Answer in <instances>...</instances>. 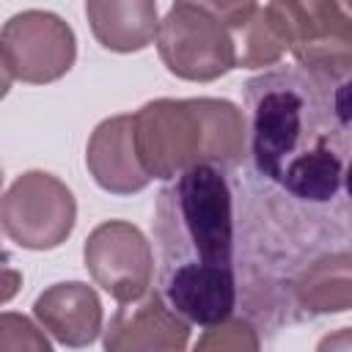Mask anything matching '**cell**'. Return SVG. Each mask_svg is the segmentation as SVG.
I'll use <instances>...</instances> for the list:
<instances>
[{
    "label": "cell",
    "mask_w": 352,
    "mask_h": 352,
    "mask_svg": "<svg viewBox=\"0 0 352 352\" xmlns=\"http://www.w3.org/2000/svg\"><path fill=\"white\" fill-rule=\"evenodd\" d=\"M248 209L264 220L258 316L289 319L286 280L311 253L352 245V74L272 66L245 82Z\"/></svg>",
    "instance_id": "obj_1"
},
{
    "label": "cell",
    "mask_w": 352,
    "mask_h": 352,
    "mask_svg": "<svg viewBox=\"0 0 352 352\" xmlns=\"http://www.w3.org/2000/svg\"><path fill=\"white\" fill-rule=\"evenodd\" d=\"M231 170L195 165L170 179L154 206L160 292L198 327L236 314L242 261L236 258V198Z\"/></svg>",
    "instance_id": "obj_2"
},
{
    "label": "cell",
    "mask_w": 352,
    "mask_h": 352,
    "mask_svg": "<svg viewBox=\"0 0 352 352\" xmlns=\"http://www.w3.org/2000/svg\"><path fill=\"white\" fill-rule=\"evenodd\" d=\"M135 140L151 179L170 182L195 165L234 173L248 157V116L228 99H154L135 113Z\"/></svg>",
    "instance_id": "obj_3"
},
{
    "label": "cell",
    "mask_w": 352,
    "mask_h": 352,
    "mask_svg": "<svg viewBox=\"0 0 352 352\" xmlns=\"http://www.w3.org/2000/svg\"><path fill=\"white\" fill-rule=\"evenodd\" d=\"M267 11L300 69L352 74V16L341 0H270Z\"/></svg>",
    "instance_id": "obj_4"
},
{
    "label": "cell",
    "mask_w": 352,
    "mask_h": 352,
    "mask_svg": "<svg viewBox=\"0 0 352 352\" xmlns=\"http://www.w3.org/2000/svg\"><path fill=\"white\" fill-rule=\"evenodd\" d=\"M0 223L14 245L52 250L69 239L77 223V201L58 176L47 170H25L3 192Z\"/></svg>",
    "instance_id": "obj_5"
},
{
    "label": "cell",
    "mask_w": 352,
    "mask_h": 352,
    "mask_svg": "<svg viewBox=\"0 0 352 352\" xmlns=\"http://www.w3.org/2000/svg\"><path fill=\"white\" fill-rule=\"evenodd\" d=\"M157 52L170 74L190 82H212L236 69L234 30L195 6L173 3L160 19Z\"/></svg>",
    "instance_id": "obj_6"
},
{
    "label": "cell",
    "mask_w": 352,
    "mask_h": 352,
    "mask_svg": "<svg viewBox=\"0 0 352 352\" xmlns=\"http://www.w3.org/2000/svg\"><path fill=\"white\" fill-rule=\"evenodd\" d=\"M0 58L6 85L11 80L44 85L60 80L77 58V38L69 22L52 11L14 14L0 30Z\"/></svg>",
    "instance_id": "obj_7"
},
{
    "label": "cell",
    "mask_w": 352,
    "mask_h": 352,
    "mask_svg": "<svg viewBox=\"0 0 352 352\" xmlns=\"http://www.w3.org/2000/svg\"><path fill=\"white\" fill-rule=\"evenodd\" d=\"M82 261L94 283L118 302L138 300L151 289V245L143 231L126 220L99 223L82 245Z\"/></svg>",
    "instance_id": "obj_8"
},
{
    "label": "cell",
    "mask_w": 352,
    "mask_h": 352,
    "mask_svg": "<svg viewBox=\"0 0 352 352\" xmlns=\"http://www.w3.org/2000/svg\"><path fill=\"white\" fill-rule=\"evenodd\" d=\"M187 344L190 322L160 289H148L143 297L121 302L102 338L107 352H182Z\"/></svg>",
    "instance_id": "obj_9"
},
{
    "label": "cell",
    "mask_w": 352,
    "mask_h": 352,
    "mask_svg": "<svg viewBox=\"0 0 352 352\" xmlns=\"http://www.w3.org/2000/svg\"><path fill=\"white\" fill-rule=\"evenodd\" d=\"M289 319H314L352 311V245L305 256L286 280Z\"/></svg>",
    "instance_id": "obj_10"
},
{
    "label": "cell",
    "mask_w": 352,
    "mask_h": 352,
    "mask_svg": "<svg viewBox=\"0 0 352 352\" xmlns=\"http://www.w3.org/2000/svg\"><path fill=\"white\" fill-rule=\"evenodd\" d=\"M85 165L104 192L132 195L146 190L151 176L138 154L135 113L110 116L102 124H96L85 146Z\"/></svg>",
    "instance_id": "obj_11"
},
{
    "label": "cell",
    "mask_w": 352,
    "mask_h": 352,
    "mask_svg": "<svg viewBox=\"0 0 352 352\" xmlns=\"http://www.w3.org/2000/svg\"><path fill=\"white\" fill-rule=\"evenodd\" d=\"M33 316L58 344L88 346L102 333V302L94 286L66 280L44 289L33 302Z\"/></svg>",
    "instance_id": "obj_12"
},
{
    "label": "cell",
    "mask_w": 352,
    "mask_h": 352,
    "mask_svg": "<svg viewBox=\"0 0 352 352\" xmlns=\"http://www.w3.org/2000/svg\"><path fill=\"white\" fill-rule=\"evenodd\" d=\"M94 38L110 52H140L157 38V0H85Z\"/></svg>",
    "instance_id": "obj_13"
},
{
    "label": "cell",
    "mask_w": 352,
    "mask_h": 352,
    "mask_svg": "<svg viewBox=\"0 0 352 352\" xmlns=\"http://www.w3.org/2000/svg\"><path fill=\"white\" fill-rule=\"evenodd\" d=\"M234 41H236V66L242 69H272L289 52L267 6L258 8L250 16V22H245L239 30H234Z\"/></svg>",
    "instance_id": "obj_14"
},
{
    "label": "cell",
    "mask_w": 352,
    "mask_h": 352,
    "mask_svg": "<svg viewBox=\"0 0 352 352\" xmlns=\"http://www.w3.org/2000/svg\"><path fill=\"white\" fill-rule=\"evenodd\" d=\"M206 333L198 338L195 349H217V352H256L261 346L258 327L250 316H228L226 322H217L212 327H204Z\"/></svg>",
    "instance_id": "obj_15"
},
{
    "label": "cell",
    "mask_w": 352,
    "mask_h": 352,
    "mask_svg": "<svg viewBox=\"0 0 352 352\" xmlns=\"http://www.w3.org/2000/svg\"><path fill=\"white\" fill-rule=\"evenodd\" d=\"M38 327L28 316H19V314L6 311L0 316V349L3 352H16V349L50 352V341L38 333Z\"/></svg>",
    "instance_id": "obj_16"
},
{
    "label": "cell",
    "mask_w": 352,
    "mask_h": 352,
    "mask_svg": "<svg viewBox=\"0 0 352 352\" xmlns=\"http://www.w3.org/2000/svg\"><path fill=\"white\" fill-rule=\"evenodd\" d=\"M173 3L195 6V8L206 11L209 16H214L217 22H223L228 30H239L258 11L256 0H173Z\"/></svg>",
    "instance_id": "obj_17"
},
{
    "label": "cell",
    "mask_w": 352,
    "mask_h": 352,
    "mask_svg": "<svg viewBox=\"0 0 352 352\" xmlns=\"http://www.w3.org/2000/svg\"><path fill=\"white\" fill-rule=\"evenodd\" d=\"M319 349H352V327H344L336 336L322 338L319 341Z\"/></svg>",
    "instance_id": "obj_18"
},
{
    "label": "cell",
    "mask_w": 352,
    "mask_h": 352,
    "mask_svg": "<svg viewBox=\"0 0 352 352\" xmlns=\"http://www.w3.org/2000/svg\"><path fill=\"white\" fill-rule=\"evenodd\" d=\"M341 6H344V8H346V14L352 16V0H341Z\"/></svg>",
    "instance_id": "obj_19"
}]
</instances>
